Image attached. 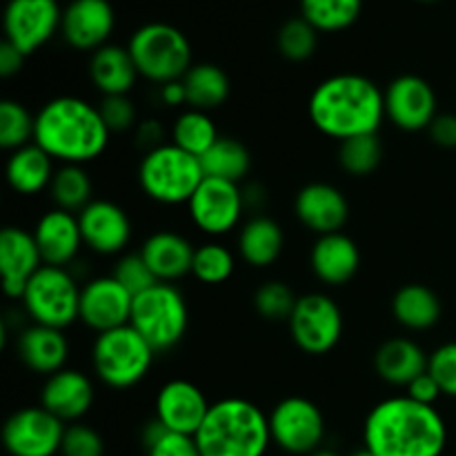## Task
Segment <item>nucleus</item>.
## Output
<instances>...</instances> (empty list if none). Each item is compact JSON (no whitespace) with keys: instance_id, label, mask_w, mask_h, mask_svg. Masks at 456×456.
<instances>
[{"instance_id":"obj_1","label":"nucleus","mask_w":456,"mask_h":456,"mask_svg":"<svg viewBox=\"0 0 456 456\" xmlns=\"http://www.w3.org/2000/svg\"><path fill=\"white\" fill-rule=\"evenodd\" d=\"M445 445L448 426L439 410L408 395L377 403L363 423V448L377 456H441Z\"/></svg>"},{"instance_id":"obj_2","label":"nucleus","mask_w":456,"mask_h":456,"mask_svg":"<svg viewBox=\"0 0 456 456\" xmlns=\"http://www.w3.org/2000/svg\"><path fill=\"white\" fill-rule=\"evenodd\" d=\"M307 116L334 141L377 134L386 118L383 92L361 74H337L319 83L307 101Z\"/></svg>"},{"instance_id":"obj_3","label":"nucleus","mask_w":456,"mask_h":456,"mask_svg":"<svg viewBox=\"0 0 456 456\" xmlns=\"http://www.w3.org/2000/svg\"><path fill=\"white\" fill-rule=\"evenodd\" d=\"M110 127L98 105L78 96H58L36 114L34 142L61 165H87L110 145Z\"/></svg>"},{"instance_id":"obj_4","label":"nucleus","mask_w":456,"mask_h":456,"mask_svg":"<svg viewBox=\"0 0 456 456\" xmlns=\"http://www.w3.org/2000/svg\"><path fill=\"white\" fill-rule=\"evenodd\" d=\"M200 456H265L272 445L270 417L239 396L212 403L194 436Z\"/></svg>"},{"instance_id":"obj_5","label":"nucleus","mask_w":456,"mask_h":456,"mask_svg":"<svg viewBox=\"0 0 456 456\" xmlns=\"http://www.w3.org/2000/svg\"><path fill=\"white\" fill-rule=\"evenodd\" d=\"M205 174L200 159L187 154L174 142H163L145 151L138 165V185L142 194L159 205H187Z\"/></svg>"},{"instance_id":"obj_6","label":"nucleus","mask_w":456,"mask_h":456,"mask_svg":"<svg viewBox=\"0 0 456 456\" xmlns=\"http://www.w3.org/2000/svg\"><path fill=\"white\" fill-rule=\"evenodd\" d=\"M154 356V347L127 323L96 334L92 346V368L102 386L111 390H129L150 374Z\"/></svg>"},{"instance_id":"obj_7","label":"nucleus","mask_w":456,"mask_h":456,"mask_svg":"<svg viewBox=\"0 0 456 456\" xmlns=\"http://www.w3.org/2000/svg\"><path fill=\"white\" fill-rule=\"evenodd\" d=\"M142 78L156 85L183 80L191 67V45L178 27L147 22L138 27L127 45Z\"/></svg>"},{"instance_id":"obj_8","label":"nucleus","mask_w":456,"mask_h":456,"mask_svg":"<svg viewBox=\"0 0 456 456\" xmlns=\"http://www.w3.org/2000/svg\"><path fill=\"white\" fill-rule=\"evenodd\" d=\"M187 323V301L174 283H156L134 297L129 325L154 347L156 354L176 347L185 337Z\"/></svg>"},{"instance_id":"obj_9","label":"nucleus","mask_w":456,"mask_h":456,"mask_svg":"<svg viewBox=\"0 0 456 456\" xmlns=\"http://www.w3.org/2000/svg\"><path fill=\"white\" fill-rule=\"evenodd\" d=\"M20 301L34 323L65 330L78 321L80 288L67 267L43 265L31 276Z\"/></svg>"},{"instance_id":"obj_10","label":"nucleus","mask_w":456,"mask_h":456,"mask_svg":"<svg viewBox=\"0 0 456 456\" xmlns=\"http://www.w3.org/2000/svg\"><path fill=\"white\" fill-rule=\"evenodd\" d=\"M288 325L298 350L321 356L332 352L341 341L343 312L328 294L310 292L298 297Z\"/></svg>"},{"instance_id":"obj_11","label":"nucleus","mask_w":456,"mask_h":456,"mask_svg":"<svg viewBox=\"0 0 456 456\" xmlns=\"http://www.w3.org/2000/svg\"><path fill=\"white\" fill-rule=\"evenodd\" d=\"M272 444L294 456H310L321 450L325 439V417L314 401L305 396H288L272 408Z\"/></svg>"},{"instance_id":"obj_12","label":"nucleus","mask_w":456,"mask_h":456,"mask_svg":"<svg viewBox=\"0 0 456 456\" xmlns=\"http://www.w3.org/2000/svg\"><path fill=\"white\" fill-rule=\"evenodd\" d=\"M245 196L239 183L205 176L187 203L191 223L208 236H225L236 230L245 212Z\"/></svg>"},{"instance_id":"obj_13","label":"nucleus","mask_w":456,"mask_h":456,"mask_svg":"<svg viewBox=\"0 0 456 456\" xmlns=\"http://www.w3.org/2000/svg\"><path fill=\"white\" fill-rule=\"evenodd\" d=\"M65 428L43 405L22 408L4 421V450L12 456H56L61 454Z\"/></svg>"},{"instance_id":"obj_14","label":"nucleus","mask_w":456,"mask_h":456,"mask_svg":"<svg viewBox=\"0 0 456 456\" xmlns=\"http://www.w3.org/2000/svg\"><path fill=\"white\" fill-rule=\"evenodd\" d=\"M58 0H9L4 9V40L25 56L38 52L61 29Z\"/></svg>"},{"instance_id":"obj_15","label":"nucleus","mask_w":456,"mask_h":456,"mask_svg":"<svg viewBox=\"0 0 456 456\" xmlns=\"http://www.w3.org/2000/svg\"><path fill=\"white\" fill-rule=\"evenodd\" d=\"M386 118L403 132L430 129L436 118V94L426 78L417 74H403L392 80L383 92Z\"/></svg>"},{"instance_id":"obj_16","label":"nucleus","mask_w":456,"mask_h":456,"mask_svg":"<svg viewBox=\"0 0 456 456\" xmlns=\"http://www.w3.org/2000/svg\"><path fill=\"white\" fill-rule=\"evenodd\" d=\"M134 297L114 279L96 276L80 288L78 321L96 334L123 328L132 316Z\"/></svg>"},{"instance_id":"obj_17","label":"nucleus","mask_w":456,"mask_h":456,"mask_svg":"<svg viewBox=\"0 0 456 456\" xmlns=\"http://www.w3.org/2000/svg\"><path fill=\"white\" fill-rule=\"evenodd\" d=\"M212 403L196 383L185 379L167 381L156 395V421L169 432L196 436Z\"/></svg>"},{"instance_id":"obj_18","label":"nucleus","mask_w":456,"mask_h":456,"mask_svg":"<svg viewBox=\"0 0 456 456\" xmlns=\"http://www.w3.org/2000/svg\"><path fill=\"white\" fill-rule=\"evenodd\" d=\"M83 243L101 256H116L132 240V221L114 200L94 199L78 212Z\"/></svg>"},{"instance_id":"obj_19","label":"nucleus","mask_w":456,"mask_h":456,"mask_svg":"<svg viewBox=\"0 0 456 456\" xmlns=\"http://www.w3.org/2000/svg\"><path fill=\"white\" fill-rule=\"evenodd\" d=\"M116 16L110 0H71L62 9L61 34L69 47L78 52H96L110 45Z\"/></svg>"},{"instance_id":"obj_20","label":"nucleus","mask_w":456,"mask_h":456,"mask_svg":"<svg viewBox=\"0 0 456 456\" xmlns=\"http://www.w3.org/2000/svg\"><path fill=\"white\" fill-rule=\"evenodd\" d=\"M294 214L316 236L341 232L350 216V203L330 183H307L294 199Z\"/></svg>"},{"instance_id":"obj_21","label":"nucleus","mask_w":456,"mask_h":456,"mask_svg":"<svg viewBox=\"0 0 456 456\" xmlns=\"http://www.w3.org/2000/svg\"><path fill=\"white\" fill-rule=\"evenodd\" d=\"M43 265V254L36 243L34 232L13 225L0 232V272H3V289L9 298H20L31 276Z\"/></svg>"},{"instance_id":"obj_22","label":"nucleus","mask_w":456,"mask_h":456,"mask_svg":"<svg viewBox=\"0 0 456 456\" xmlns=\"http://www.w3.org/2000/svg\"><path fill=\"white\" fill-rule=\"evenodd\" d=\"M40 405L62 423H78L94 405V383L85 372L62 368L45 381Z\"/></svg>"},{"instance_id":"obj_23","label":"nucleus","mask_w":456,"mask_h":456,"mask_svg":"<svg viewBox=\"0 0 456 456\" xmlns=\"http://www.w3.org/2000/svg\"><path fill=\"white\" fill-rule=\"evenodd\" d=\"M31 232H34V239L43 254L45 265H71L85 245L78 214L65 212V209L53 208L45 212Z\"/></svg>"},{"instance_id":"obj_24","label":"nucleus","mask_w":456,"mask_h":456,"mask_svg":"<svg viewBox=\"0 0 456 456\" xmlns=\"http://www.w3.org/2000/svg\"><path fill=\"white\" fill-rule=\"evenodd\" d=\"M310 267L321 283L341 288L350 283L361 267V252L354 239L343 232L316 236L310 252Z\"/></svg>"},{"instance_id":"obj_25","label":"nucleus","mask_w":456,"mask_h":456,"mask_svg":"<svg viewBox=\"0 0 456 456\" xmlns=\"http://www.w3.org/2000/svg\"><path fill=\"white\" fill-rule=\"evenodd\" d=\"M194 252L196 248L185 236L169 230L154 232L141 248V256L160 283H174L185 274H191Z\"/></svg>"},{"instance_id":"obj_26","label":"nucleus","mask_w":456,"mask_h":456,"mask_svg":"<svg viewBox=\"0 0 456 456\" xmlns=\"http://www.w3.org/2000/svg\"><path fill=\"white\" fill-rule=\"evenodd\" d=\"M18 356L31 372L52 377L65 368L69 341L62 330L34 323L18 337Z\"/></svg>"},{"instance_id":"obj_27","label":"nucleus","mask_w":456,"mask_h":456,"mask_svg":"<svg viewBox=\"0 0 456 456\" xmlns=\"http://www.w3.org/2000/svg\"><path fill=\"white\" fill-rule=\"evenodd\" d=\"M136 62L127 47L105 45L89 61V78L102 96H127L138 78Z\"/></svg>"},{"instance_id":"obj_28","label":"nucleus","mask_w":456,"mask_h":456,"mask_svg":"<svg viewBox=\"0 0 456 456\" xmlns=\"http://www.w3.org/2000/svg\"><path fill=\"white\" fill-rule=\"evenodd\" d=\"M430 356L412 338H390L374 354V370L390 386L408 387L419 374L428 372Z\"/></svg>"},{"instance_id":"obj_29","label":"nucleus","mask_w":456,"mask_h":456,"mask_svg":"<svg viewBox=\"0 0 456 456\" xmlns=\"http://www.w3.org/2000/svg\"><path fill=\"white\" fill-rule=\"evenodd\" d=\"M53 163L56 160L36 142H29L20 150L12 151L7 160V169H4L9 187L20 196H34L49 190L53 174H56Z\"/></svg>"},{"instance_id":"obj_30","label":"nucleus","mask_w":456,"mask_h":456,"mask_svg":"<svg viewBox=\"0 0 456 456\" xmlns=\"http://www.w3.org/2000/svg\"><path fill=\"white\" fill-rule=\"evenodd\" d=\"M285 245V234L281 230L279 223L270 216H263L256 214L249 221H245L240 225L239 240H236V248H239L240 258H243L248 265L252 267H270L272 263L279 261L281 252H283Z\"/></svg>"},{"instance_id":"obj_31","label":"nucleus","mask_w":456,"mask_h":456,"mask_svg":"<svg viewBox=\"0 0 456 456\" xmlns=\"http://www.w3.org/2000/svg\"><path fill=\"white\" fill-rule=\"evenodd\" d=\"M392 314L401 328L410 332H426L441 319V301L430 288L419 283L403 285L392 297Z\"/></svg>"},{"instance_id":"obj_32","label":"nucleus","mask_w":456,"mask_h":456,"mask_svg":"<svg viewBox=\"0 0 456 456\" xmlns=\"http://www.w3.org/2000/svg\"><path fill=\"white\" fill-rule=\"evenodd\" d=\"M187 94V107L200 111H214L230 98L232 85L230 76L212 62H199L191 65L190 71L183 76Z\"/></svg>"},{"instance_id":"obj_33","label":"nucleus","mask_w":456,"mask_h":456,"mask_svg":"<svg viewBox=\"0 0 456 456\" xmlns=\"http://www.w3.org/2000/svg\"><path fill=\"white\" fill-rule=\"evenodd\" d=\"M200 167H203L205 176L209 178L240 183L252 169V156H249V150L240 141L221 136L200 156Z\"/></svg>"},{"instance_id":"obj_34","label":"nucleus","mask_w":456,"mask_h":456,"mask_svg":"<svg viewBox=\"0 0 456 456\" xmlns=\"http://www.w3.org/2000/svg\"><path fill=\"white\" fill-rule=\"evenodd\" d=\"M53 205L65 212L78 214L94 200V183L85 165H61L49 185Z\"/></svg>"},{"instance_id":"obj_35","label":"nucleus","mask_w":456,"mask_h":456,"mask_svg":"<svg viewBox=\"0 0 456 456\" xmlns=\"http://www.w3.org/2000/svg\"><path fill=\"white\" fill-rule=\"evenodd\" d=\"M218 129L216 123L212 120V116L208 111H200V110H191L187 107L185 111L176 116L172 125V141L176 147H181L183 151L187 154L200 156L218 141Z\"/></svg>"},{"instance_id":"obj_36","label":"nucleus","mask_w":456,"mask_h":456,"mask_svg":"<svg viewBox=\"0 0 456 456\" xmlns=\"http://www.w3.org/2000/svg\"><path fill=\"white\" fill-rule=\"evenodd\" d=\"M363 9V0H301V18L316 31L334 34L354 25Z\"/></svg>"},{"instance_id":"obj_37","label":"nucleus","mask_w":456,"mask_h":456,"mask_svg":"<svg viewBox=\"0 0 456 456\" xmlns=\"http://www.w3.org/2000/svg\"><path fill=\"white\" fill-rule=\"evenodd\" d=\"M383 145L377 134L347 138L338 142V165L350 176H368L381 165Z\"/></svg>"},{"instance_id":"obj_38","label":"nucleus","mask_w":456,"mask_h":456,"mask_svg":"<svg viewBox=\"0 0 456 456\" xmlns=\"http://www.w3.org/2000/svg\"><path fill=\"white\" fill-rule=\"evenodd\" d=\"M236 258L227 245L209 240L196 248L194 263H191V274L205 285H221L234 274Z\"/></svg>"},{"instance_id":"obj_39","label":"nucleus","mask_w":456,"mask_h":456,"mask_svg":"<svg viewBox=\"0 0 456 456\" xmlns=\"http://www.w3.org/2000/svg\"><path fill=\"white\" fill-rule=\"evenodd\" d=\"M36 116L29 114L22 102L3 101L0 102V147L16 151L20 147L34 142Z\"/></svg>"},{"instance_id":"obj_40","label":"nucleus","mask_w":456,"mask_h":456,"mask_svg":"<svg viewBox=\"0 0 456 456\" xmlns=\"http://www.w3.org/2000/svg\"><path fill=\"white\" fill-rule=\"evenodd\" d=\"M276 45H279L281 56L292 62H303L314 56L316 45H319V31L305 18H292L279 29Z\"/></svg>"},{"instance_id":"obj_41","label":"nucleus","mask_w":456,"mask_h":456,"mask_svg":"<svg viewBox=\"0 0 456 456\" xmlns=\"http://www.w3.org/2000/svg\"><path fill=\"white\" fill-rule=\"evenodd\" d=\"M298 297H294L292 288L285 285L283 281H267L254 294V307L258 314L272 323L289 321L294 307H297Z\"/></svg>"},{"instance_id":"obj_42","label":"nucleus","mask_w":456,"mask_h":456,"mask_svg":"<svg viewBox=\"0 0 456 456\" xmlns=\"http://www.w3.org/2000/svg\"><path fill=\"white\" fill-rule=\"evenodd\" d=\"M147 456H200L194 436L176 435L160 426V421H151L145 430Z\"/></svg>"},{"instance_id":"obj_43","label":"nucleus","mask_w":456,"mask_h":456,"mask_svg":"<svg viewBox=\"0 0 456 456\" xmlns=\"http://www.w3.org/2000/svg\"><path fill=\"white\" fill-rule=\"evenodd\" d=\"M116 281L127 289L132 297H138L141 292L150 289L151 285L160 283L154 276V272L150 270V265L145 263V258L141 256V252L136 254H125L116 261L114 272H111Z\"/></svg>"},{"instance_id":"obj_44","label":"nucleus","mask_w":456,"mask_h":456,"mask_svg":"<svg viewBox=\"0 0 456 456\" xmlns=\"http://www.w3.org/2000/svg\"><path fill=\"white\" fill-rule=\"evenodd\" d=\"M61 456H105V441L85 423H69L62 436Z\"/></svg>"},{"instance_id":"obj_45","label":"nucleus","mask_w":456,"mask_h":456,"mask_svg":"<svg viewBox=\"0 0 456 456\" xmlns=\"http://www.w3.org/2000/svg\"><path fill=\"white\" fill-rule=\"evenodd\" d=\"M98 111L111 134L136 129L138 125L136 105L129 96H102L98 102Z\"/></svg>"},{"instance_id":"obj_46","label":"nucleus","mask_w":456,"mask_h":456,"mask_svg":"<svg viewBox=\"0 0 456 456\" xmlns=\"http://www.w3.org/2000/svg\"><path fill=\"white\" fill-rule=\"evenodd\" d=\"M428 372L436 379L445 396L456 399V341L445 343L432 352Z\"/></svg>"},{"instance_id":"obj_47","label":"nucleus","mask_w":456,"mask_h":456,"mask_svg":"<svg viewBox=\"0 0 456 456\" xmlns=\"http://www.w3.org/2000/svg\"><path fill=\"white\" fill-rule=\"evenodd\" d=\"M405 395H408L412 401H417V403L435 405L444 392H441L439 383H436V379L432 377L430 372H423L419 374L408 387H405Z\"/></svg>"},{"instance_id":"obj_48","label":"nucleus","mask_w":456,"mask_h":456,"mask_svg":"<svg viewBox=\"0 0 456 456\" xmlns=\"http://www.w3.org/2000/svg\"><path fill=\"white\" fill-rule=\"evenodd\" d=\"M430 138L435 145L452 150L456 147V114H439L430 125Z\"/></svg>"},{"instance_id":"obj_49","label":"nucleus","mask_w":456,"mask_h":456,"mask_svg":"<svg viewBox=\"0 0 456 456\" xmlns=\"http://www.w3.org/2000/svg\"><path fill=\"white\" fill-rule=\"evenodd\" d=\"M25 58L27 56L20 49H16L12 43L3 40V43H0V76H3V78L16 76L18 71L22 69V65H25Z\"/></svg>"},{"instance_id":"obj_50","label":"nucleus","mask_w":456,"mask_h":456,"mask_svg":"<svg viewBox=\"0 0 456 456\" xmlns=\"http://www.w3.org/2000/svg\"><path fill=\"white\" fill-rule=\"evenodd\" d=\"M136 142L145 147L147 151L163 145V127H160L159 120L154 118L141 120V123L136 125Z\"/></svg>"},{"instance_id":"obj_51","label":"nucleus","mask_w":456,"mask_h":456,"mask_svg":"<svg viewBox=\"0 0 456 456\" xmlns=\"http://www.w3.org/2000/svg\"><path fill=\"white\" fill-rule=\"evenodd\" d=\"M160 101L167 107L187 105V94L183 80H174V83L160 85Z\"/></svg>"},{"instance_id":"obj_52","label":"nucleus","mask_w":456,"mask_h":456,"mask_svg":"<svg viewBox=\"0 0 456 456\" xmlns=\"http://www.w3.org/2000/svg\"><path fill=\"white\" fill-rule=\"evenodd\" d=\"M310 456H341V454L334 452V450H325V448H321V450H316V452H312Z\"/></svg>"},{"instance_id":"obj_53","label":"nucleus","mask_w":456,"mask_h":456,"mask_svg":"<svg viewBox=\"0 0 456 456\" xmlns=\"http://www.w3.org/2000/svg\"><path fill=\"white\" fill-rule=\"evenodd\" d=\"M350 456H377V454H372V452H370V450L361 448V450H359V452H354V454H350Z\"/></svg>"},{"instance_id":"obj_54","label":"nucleus","mask_w":456,"mask_h":456,"mask_svg":"<svg viewBox=\"0 0 456 456\" xmlns=\"http://www.w3.org/2000/svg\"><path fill=\"white\" fill-rule=\"evenodd\" d=\"M421 3H436V0H421Z\"/></svg>"}]
</instances>
